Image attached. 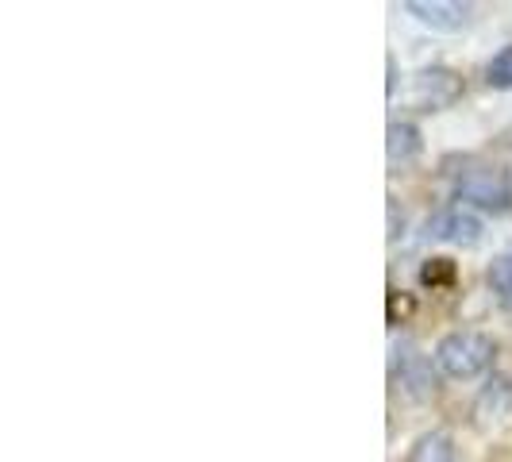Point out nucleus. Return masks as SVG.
Instances as JSON below:
<instances>
[{
	"label": "nucleus",
	"mask_w": 512,
	"mask_h": 462,
	"mask_svg": "<svg viewBox=\"0 0 512 462\" xmlns=\"http://www.w3.org/2000/svg\"><path fill=\"white\" fill-rule=\"evenodd\" d=\"M462 97V77L447 66H424L412 74L409 85V104L416 112H439L451 108Z\"/></svg>",
	"instance_id": "nucleus-3"
},
{
	"label": "nucleus",
	"mask_w": 512,
	"mask_h": 462,
	"mask_svg": "<svg viewBox=\"0 0 512 462\" xmlns=\"http://www.w3.org/2000/svg\"><path fill=\"white\" fill-rule=\"evenodd\" d=\"M455 197L466 208H482V212H509L512 208V181L505 170L486 166V162H466L455 174Z\"/></svg>",
	"instance_id": "nucleus-2"
},
{
	"label": "nucleus",
	"mask_w": 512,
	"mask_h": 462,
	"mask_svg": "<svg viewBox=\"0 0 512 462\" xmlns=\"http://www.w3.org/2000/svg\"><path fill=\"white\" fill-rule=\"evenodd\" d=\"M486 81L493 89H512V47H501L486 62Z\"/></svg>",
	"instance_id": "nucleus-9"
},
{
	"label": "nucleus",
	"mask_w": 512,
	"mask_h": 462,
	"mask_svg": "<svg viewBox=\"0 0 512 462\" xmlns=\"http://www.w3.org/2000/svg\"><path fill=\"white\" fill-rule=\"evenodd\" d=\"M420 131L416 124H405V120H393L389 131H385V154H389V166H409L420 154Z\"/></svg>",
	"instance_id": "nucleus-6"
},
{
	"label": "nucleus",
	"mask_w": 512,
	"mask_h": 462,
	"mask_svg": "<svg viewBox=\"0 0 512 462\" xmlns=\"http://www.w3.org/2000/svg\"><path fill=\"white\" fill-rule=\"evenodd\" d=\"M486 282H489V289H493V297H497V301L512 305V251L509 255H497L493 262H489Z\"/></svg>",
	"instance_id": "nucleus-8"
},
{
	"label": "nucleus",
	"mask_w": 512,
	"mask_h": 462,
	"mask_svg": "<svg viewBox=\"0 0 512 462\" xmlns=\"http://www.w3.org/2000/svg\"><path fill=\"white\" fill-rule=\"evenodd\" d=\"M385 66H389V81H385V93L393 97V93H397V62H393V54L385 58Z\"/></svg>",
	"instance_id": "nucleus-11"
},
{
	"label": "nucleus",
	"mask_w": 512,
	"mask_h": 462,
	"mask_svg": "<svg viewBox=\"0 0 512 462\" xmlns=\"http://www.w3.org/2000/svg\"><path fill=\"white\" fill-rule=\"evenodd\" d=\"M482 231H486V220L466 205L443 208L436 220H432V235L443 239V243H455V247H478L482 243Z\"/></svg>",
	"instance_id": "nucleus-5"
},
{
	"label": "nucleus",
	"mask_w": 512,
	"mask_h": 462,
	"mask_svg": "<svg viewBox=\"0 0 512 462\" xmlns=\"http://www.w3.org/2000/svg\"><path fill=\"white\" fill-rule=\"evenodd\" d=\"M455 270H451V262L447 258H432V266H424V282L436 285V282H447Z\"/></svg>",
	"instance_id": "nucleus-10"
},
{
	"label": "nucleus",
	"mask_w": 512,
	"mask_h": 462,
	"mask_svg": "<svg viewBox=\"0 0 512 462\" xmlns=\"http://www.w3.org/2000/svg\"><path fill=\"white\" fill-rule=\"evenodd\" d=\"M409 462H455V443L447 432H424L412 443Z\"/></svg>",
	"instance_id": "nucleus-7"
},
{
	"label": "nucleus",
	"mask_w": 512,
	"mask_h": 462,
	"mask_svg": "<svg viewBox=\"0 0 512 462\" xmlns=\"http://www.w3.org/2000/svg\"><path fill=\"white\" fill-rule=\"evenodd\" d=\"M405 12L424 27L443 31V35H455V31L470 27V20H474V8L459 4V0H409Z\"/></svg>",
	"instance_id": "nucleus-4"
},
{
	"label": "nucleus",
	"mask_w": 512,
	"mask_h": 462,
	"mask_svg": "<svg viewBox=\"0 0 512 462\" xmlns=\"http://www.w3.org/2000/svg\"><path fill=\"white\" fill-rule=\"evenodd\" d=\"M497 359V343L486 332H474V328H459V332H447L436 343V366L439 374L455 378V382H470L478 374H486Z\"/></svg>",
	"instance_id": "nucleus-1"
}]
</instances>
